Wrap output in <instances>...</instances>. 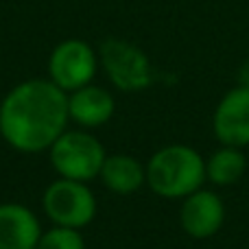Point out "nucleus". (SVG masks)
<instances>
[{
	"instance_id": "39448f33",
	"label": "nucleus",
	"mask_w": 249,
	"mask_h": 249,
	"mask_svg": "<svg viewBox=\"0 0 249 249\" xmlns=\"http://www.w3.org/2000/svg\"><path fill=\"white\" fill-rule=\"evenodd\" d=\"M103 66L121 90H142L151 83V66L140 48L123 39H105L101 46Z\"/></svg>"
},
{
	"instance_id": "f257e3e1",
	"label": "nucleus",
	"mask_w": 249,
	"mask_h": 249,
	"mask_svg": "<svg viewBox=\"0 0 249 249\" xmlns=\"http://www.w3.org/2000/svg\"><path fill=\"white\" fill-rule=\"evenodd\" d=\"M68 99L53 81H26L7 94L0 107V133L26 153L53 146L68 121Z\"/></svg>"
},
{
	"instance_id": "9b49d317",
	"label": "nucleus",
	"mask_w": 249,
	"mask_h": 249,
	"mask_svg": "<svg viewBox=\"0 0 249 249\" xmlns=\"http://www.w3.org/2000/svg\"><path fill=\"white\" fill-rule=\"evenodd\" d=\"M101 175L107 188H112L114 193H133L136 188H140L142 179H144V173H142L140 164L136 162L129 155H114L107 158L103 162L101 168Z\"/></svg>"
},
{
	"instance_id": "0eeeda50",
	"label": "nucleus",
	"mask_w": 249,
	"mask_h": 249,
	"mask_svg": "<svg viewBox=\"0 0 249 249\" xmlns=\"http://www.w3.org/2000/svg\"><path fill=\"white\" fill-rule=\"evenodd\" d=\"M214 133L228 146L249 144V90L238 88L221 101L214 114Z\"/></svg>"
},
{
	"instance_id": "4468645a",
	"label": "nucleus",
	"mask_w": 249,
	"mask_h": 249,
	"mask_svg": "<svg viewBox=\"0 0 249 249\" xmlns=\"http://www.w3.org/2000/svg\"><path fill=\"white\" fill-rule=\"evenodd\" d=\"M241 83H243V88L249 90V61L243 66V70H241Z\"/></svg>"
},
{
	"instance_id": "20e7f679",
	"label": "nucleus",
	"mask_w": 249,
	"mask_h": 249,
	"mask_svg": "<svg viewBox=\"0 0 249 249\" xmlns=\"http://www.w3.org/2000/svg\"><path fill=\"white\" fill-rule=\"evenodd\" d=\"M44 210L61 228H81L92 221L96 203L92 193L74 179L55 181L44 195Z\"/></svg>"
},
{
	"instance_id": "423d86ee",
	"label": "nucleus",
	"mask_w": 249,
	"mask_h": 249,
	"mask_svg": "<svg viewBox=\"0 0 249 249\" xmlns=\"http://www.w3.org/2000/svg\"><path fill=\"white\" fill-rule=\"evenodd\" d=\"M51 79L61 90H79L88 86L96 70V59L92 48L86 42L79 39H68L61 42L53 51L51 61H48Z\"/></svg>"
},
{
	"instance_id": "7ed1b4c3",
	"label": "nucleus",
	"mask_w": 249,
	"mask_h": 249,
	"mask_svg": "<svg viewBox=\"0 0 249 249\" xmlns=\"http://www.w3.org/2000/svg\"><path fill=\"white\" fill-rule=\"evenodd\" d=\"M53 166L64 179L86 181L99 175L105 162V153L101 142L90 133L68 131L61 133L51 149Z\"/></svg>"
},
{
	"instance_id": "ddd939ff",
	"label": "nucleus",
	"mask_w": 249,
	"mask_h": 249,
	"mask_svg": "<svg viewBox=\"0 0 249 249\" xmlns=\"http://www.w3.org/2000/svg\"><path fill=\"white\" fill-rule=\"evenodd\" d=\"M35 249H83V238L72 228H57L39 236Z\"/></svg>"
},
{
	"instance_id": "f03ea898",
	"label": "nucleus",
	"mask_w": 249,
	"mask_h": 249,
	"mask_svg": "<svg viewBox=\"0 0 249 249\" xmlns=\"http://www.w3.org/2000/svg\"><path fill=\"white\" fill-rule=\"evenodd\" d=\"M206 164L190 146H166L151 158L146 168L149 186L162 197H188L201 186Z\"/></svg>"
},
{
	"instance_id": "6e6552de",
	"label": "nucleus",
	"mask_w": 249,
	"mask_h": 249,
	"mask_svg": "<svg viewBox=\"0 0 249 249\" xmlns=\"http://www.w3.org/2000/svg\"><path fill=\"white\" fill-rule=\"evenodd\" d=\"M223 203L216 195L206 190H195L181 206V228L193 238H208L216 234L223 223Z\"/></svg>"
},
{
	"instance_id": "9d476101",
	"label": "nucleus",
	"mask_w": 249,
	"mask_h": 249,
	"mask_svg": "<svg viewBox=\"0 0 249 249\" xmlns=\"http://www.w3.org/2000/svg\"><path fill=\"white\" fill-rule=\"evenodd\" d=\"M68 112L77 123L86 127H96L109 121L114 114V99L105 90L94 86H83L74 90L68 99Z\"/></svg>"
},
{
	"instance_id": "1a4fd4ad",
	"label": "nucleus",
	"mask_w": 249,
	"mask_h": 249,
	"mask_svg": "<svg viewBox=\"0 0 249 249\" xmlns=\"http://www.w3.org/2000/svg\"><path fill=\"white\" fill-rule=\"evenodd\" d=\"M39 223L22 206H0V249H35Z\"/></svg>"
},
{
	"instance_id": "f8f14e48",
	"label": "nucleus",
	"mask_w": 249,
	"mask_h": 249,
	"mask_svg": "<svg viewBox=\"0 0 249 249\" xmlns=\"http://www.w3.org/2000/svg\"><path fill=\"white\" fill-rule=\"evenodd\" d=\"M243 171H245V158H243V153L236 151L234 146L221 149L219 153L212 155L210 162L206 164V173L210 175V179L221 186L238 181Z\"/></svg>"
}]
</instances>
